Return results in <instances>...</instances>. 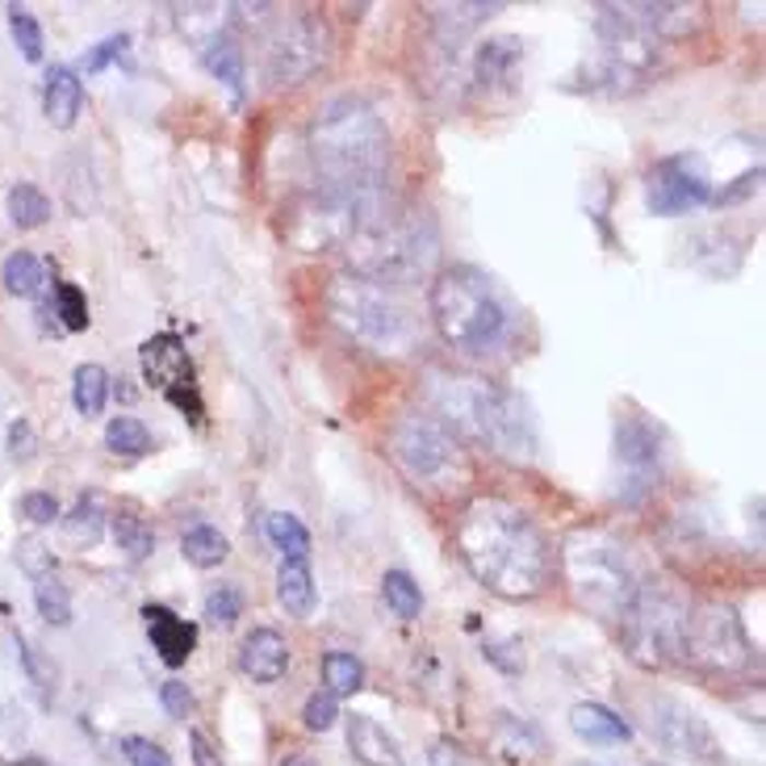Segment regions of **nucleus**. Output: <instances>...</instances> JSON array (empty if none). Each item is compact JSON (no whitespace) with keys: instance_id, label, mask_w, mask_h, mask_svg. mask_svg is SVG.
Wrapping results in <instances>:
<instances>
[{"instance_id":"0eeeda50","label":"nucleus","mask_w":766,"mask_h":766,"mask_svg":"<svg viewBox=\"0 0 766 766\" xmlns=\"http://www.w3.org/2000/svg\"><path fill=\"white\" fill-rule=\"evenodd\" d=\"M561 566L574 587V595L595 612V616H612L620 620L624 607L632 603L641 578L632 570L628 553L616 536L607 532H578L561 549Z\"/></svg>"},{"instance_id":"412c9836","label":"nucleus","mask_w":766,"mask_h":766,"mask_svg":"<svg viewBox=\"0 0 766 766\" xmlns=\"http://www.w3.org/2000/svg\"><path fill=\"white\" fill-rule=\"evenodd\" d=\"M277 599H281V607H286L289 616H298V620L311 616L314 603H318V591H314V574L306 561H281V570H277Z\"/></svg>"},{"instance_id":"f257e3e1","label":"nucleus","mask_w":766,"mask_h":766,"mask_svg":"<svg viewBox=\"0 0 766 766\" xmlns=\"http://www.w3.org/2000/svg\"><path fill=\"white\" fill-rule=\"evenodd\" d=\"M311 155L318 169V189L339 193L360 206L357 231L390 206L385 197L390 135L369 101L352 93L332 96L311 126Z\"/></svg>"},{"instance_id":"37998d69","label":"nucleus","mask_w":766,"mask_h":766,"mask_svg":"<svg viewBox=\"0 0 766 766\" xmlns=\"http://www.w3.org/2000/svg\"><path fill=\"white\" fill-rule=\"evenodd\" d=\"M22 515L30 524H50V520H59V503L50 495H43V490H30L22 499Z\"/></svg>"},{"instance_id":"cd10ccee","label":"nucleus","mask_w":766,"mask_h":766,"mask_svg":"<svg viewBox=\"0 0 766 766\" xmlns=\"http://www.w3.org/2000/svg\"><path fill=\"white\" fill-rule=\"evenodd\" d=\"M382 595L398 620H419V612H423V591H419V582H415L407 570H390V574L382 578Z\"/></svg>"},{"instance_id":"39448f33","label":"nucleus","mask_w":766,"mask_h":766,"mask_svg":"<svg viewBox=\"0 0 766 766\" xmlns=\"http://www.w3.org/2000/svg\"><path fill=\"white\" fill-rule=\"evenodd\" d=\"M348 260L352 272L378 286L403 289L410 281H423L440 256V231L423 210H394L385 206L378 218H369L360 231H352Z\"/></svg>"},{"instance_id":"dca6fc26","label":"nucleus","mask_w":766,"mask_h":766,"mask_svg":"<svg viewBox=\"0 0 766 766\" xmlns=\"http://www.w3.org/2000/svg\"><path fill=\"white\" fill-rule=\"evenodd\" d=\"M240 671L252 678V683H277L281 674L289 671V646L281 632L272 628H256L247 632L240 646Z\"/></svg>"},{"instance_id":"c03bdc74","label":"nucleus","mask_w":766,"mask_h":766,"mask_svg":"<svg viewBox=\"0 0 766 766\" xmlns=\"http://www.w3.org/2000/svg\"><path fill=\"white\" fill-rule=\"evenodd\" d=\"M18 649H22V662H25V671H30V678H34L38 687H50V666L38 658V649L30 646L25 637H18Z\"/></svg>"},{"instance_id":"2f4dec72","label":"nucleus","mask_w":766,"mask_h":766,"mask_svg":"<svg viewBox=\"0 0 766 766\" xmlns=\"http://www.w3.org/2000/svg\"><path fill=\"white\" fill-rule=\"evenodd\" d=\"M34 603H38V612H43L47 624H59V628L72 624V595L55 574H43L34 582Z\"/></svg>"},{"instance_id":"f03ea898","label":"nucleus","mask_w":766,"mask_h":766,"mask_svg":"<svg viewBox=\"0 0 766 766\" xmlns=\"http://www.w3.org/2000/svg\"><path fill=\"white\" fill-rule=\"evenodd\" d=\"M456 549L469 574L499 599H532L549 582L553 553L524 507L507 499H474L461 511Z\"/></svg>"},{"instance_id":"4be33fe9","label":"nucleus","mask_w":766,"mask_h":766,"mask_svg":"<svg viewBox=\"0 0 766 766\" xmlns=\"http://www.w3.org/2000/svg\"><path fill=\"white\" fill-rule=\"evenodd\" d=\"M0 281L13 298H38L50 281V268L34 252H13L9 260L0 264Z\"/></svg>"},{"instance_id":"79ce46f5","label":"nucleus","mask_w":766,"mask_h":766,"mask_svg":"<svg viewBox=\"0 0 766 766\" xmlns=\"http://www.w3.org/2000/svg\"><path fill=\"white\" fill-rule=\"evenodd\" d=\"M126 47H130V38L118 34V38H105L101 47H93L84 55V72H101L105 63H114V59H126Z\"/></svg>"},{"instance_id":"f8f14e48","label":"nucleus","mask_w":766,"mask_h":766,"mask_svg":"<svg viewBox=\"0 0 766 766\" xmlns=\"http://www.w3.org/2000/svg\"><path fill=\"white\" fill-rule=\"evenodd\" d=\"M646 201L653 214L678 218L692 214L699 206L712 201V176L704 155L683 151V155H666L646 172Z\"/></svg>"},{"instance_id":"6ab92c4d","label":"nucleus","mask_w":766,"mask_h":766,"mask_svg":"<svg viewBox=\"0 0 766 766\" xmlns=\"http://www.w3.org/2000/svg\"><path fill=\"white\" fill-rule=\"evenodd\" d=\"M570 729L587 745H620L632 738L628 720L620 712H612V708H603V704H578L570 712Z\"/></svg>"},{"instance_id":"473e14b6","label":"nucleus","mask_w":766,"mask_h":766,"mask_svg":"<svg viewBox=\"0 0 766 766\" xmlns=\"http://www.w3.org/2000/svg\"><path fill=\"white\" fill-rule=\"evenodd\" d=\"M323 683H327V692L332 695H352L360 692V683H364V666H360V658L352 653H327L323 658Z\"/></svg>"},{"instance_id":"c756f323","label":"nucleus","mask_w":766,"mask_h":766,"mask_svg":"<svg viewBox=\"0 0 766 766\" xmlns=\"http://www.w3.org/2000/svg\"><path fill=\"white\" fill-rule=\"evenodd\" d=\"M206 68H210V76H218L231 93L243 89V47L235 38H214V43L206 47Z\"/></svg>"},{"instance_id":"9d476101","label":"nucleus","mask_w":766,"mask_h":766,"mask_svg":"<svg viewBox=\"0 0 766 766\" xmlns=\"http://www.w3.org/2000/svg\"><path fill=\"white\" fill-rule=\"evenodd\" d=\"M683 658H692L704 671H745L754 649L745 641V628L733 607L724 603H704L687 612L683 624Z\"/></svg>"},{"instance_id":"423d86ee","label":"nucleus","mask_w":766,"mask_h":766,"mask_svg":"<svg viewBox=\"0 0 766 766\" xmlns=\"http://www.w3.org/2000/svg\"><path fill=\"white\" fill-rule=\"evenodd\" d=\"M327 314L348 339L378 357H410L419 348V314L398 289L339 272L327 286Z\"/></svg>"},{"instance_id":"1a4fd4ad","label":"nucleus","mask_w":766,"mask_h":766,"mask_svg":"<svg viewBox=\"0 0 766 766\" xmlns=\"http://www.w3.org/2000/svg\"><path fill=\"white\" fill-rule=\"evenodd\" d=\"M385 453L415 481H444L461 465V440L431 415H403L385 431Z\"/></svg>"},{"instance_id":"6e6552de","label":"nucleus","mask_w":766,"mask_h":766,"mask_svg":"<svg viewBox=\"0 0 766 766\" xmlns=\"http://www.w3.org/2000/svg\"><path fill=\"white\" fill-rule=\"evenodd\" d=\"M687 603L666 582H641L620 616L624 649L637 666H666L683 653Z\"/></svg>"},{"instance_id":"09e8293b","label":"nucleus","mask_w":766,"mask_h":766,"mask_svg":"<svg viewBox=\"0 0 766 766\" xmlns=\"http://www.w3.org/2000/svg\"><path fill=\"white\" fill-rule=\"evenodd\" d=\"M281 766H318V758H311V754H289Z\"/></svg>"},{"instance_id":"f704fd0d","label":"nucleus","mask_w":766,"mask_h":766,"mask_svg":"<svg viewBox=\"0 0 766 766\" xmlns=\"http://www.w3.org/2000/svg\"><path fill=\"white\" fill-rule=\"evenodd\" d=\"M9 30H13V43L22 47V55L30 63H38L43 59V25L34 22V13L30 9H9Z\"/></svg>"},{"instance_id":"ea45409f","label":"nucleus","mask_w":766,"mask_h":766,"mask_svg":"<svg viewBox=\"0 0 766 766\" xmlns=\"http://www.w3.org/2000/svg\"><path fill=\"white\" fill-rule=\"evenodd\" d=\"M121 754H126L130 766H172L169 750L147 742V738H121Z\"/></svg>"},{"instance_id":"aec40b11","label":"nucleus","mask_w":766,"mask_h":766,"mask_svg":"<svg viewBox=\"0 0 766 766\" xmlns=\"http://www.w3.org/2000/svg\"><path fill=\"white\" fill-rule=\"evenodd\" d=\"M43 105H47V118L50 126L68 130L84 105V84L76 80L72 68H50L47 76V93H43Z\"/></svg>"},{"instance_id":"4c0bfd02","label":"nucleus","mask_w":766,"mask_h":766,"mask_svg":"<svg viewBox=\"0 0 766 766\" xmlns=\"http://www.w3.org/2000/svg\"><path fill=\"white\" fill-rule=\"evenodd\" d=\"M490 13H499V4H449V9H436V22L449 25L453 34H465L486 22Z\"/></svg>"},{"instance_id":"7c9ffc66","label":"nucleus","mask_w":766,"mask_h":766,"mask_svg":"<svg viewBox=\"0 0 766 766\" xmlns=\"http://www.w3.org/2000/svg\"><path fill=\"white\" fill-rule=\"evenodd\" d=\"M114 545L126 561H147L155 553V532L139 515H114Z\"/></svg>"},{"instance_id":"a19ab883","label":"nucleus","mask_w":766,"mask_h":766,"mask_svg":"<svg viewBox=\"0 0 766 766\" xmlns=\"http://www.w3.org/2000/svg\"><path fill=\"white\" fill-rule=\"evenodd\" d=\"M160 704H164V712L176 720H185L193 712V692L181 683V678H169L164 687H160Z\"/></svg>"},{"instance_id":"de8ad7c7","label":"nucleus","mask_w":766,"mask_h":766,"mask_svg":"<svg viewBox=\"0 0 766 766\" xmlns=\"http://www.w3.org/2000/svg\"><path fill=\"white\" fill-rule=\"evenodd\" d=\"M431 766H474V763L461 754V745L436 742V745H431Z\"/></svg>"},{"instance_id":"ddd939ff","label":"nucleus","mask_w":766,"mask_h":766,"mask_svg":"<svg viewBox=\"0 0 766 766\" xmlns=\"http://www.w3.org/2000/svg\"><path fill=\"white\" fill-rule=\"evenodd\" d=\"M143 378L155 385L172 407L189 410L193 419H201V398H197V382H193V360L185 344L176 336H155L143 344Z\"/></svg>"},{"instance_id":"393cba45","label":"nucleus","mask_w":766,"mask_h":766,"mask_svg":"<svg viewBox=\"0 0 766 766\" xmlns=\"http://www.w3.org/2000/svg\"><path fill=\"white\" fill-rule=\"evenodd\" d=\"M181 553H185V561L197 566V570H214V566L227 561L231 545H227V536H222L218 527L197 524V527H189V532L181 536Z\"/></svg>"},{"instance_id":"58836bf2","label":"nucleus","mask_w":766,"mask_h":766,"mask_svg":"<svg viewBox=\"0 0 766 766\" xmlns=\"http://www.w3.org/2000/svg\"><path fill=\"white\" fill-rule=\"evenodd\" d=\"M302 720H306V729H314V733H327L339 720V695L314 692L311 699H306V708H302Z\"/></svg>"},{"instance_id":"a878e982","label":"nucleus","mask_w":766,"mask_h":766,"mask_svg":"<svg viewBox=\"0 0 766 766\" xmlns=\"http://www.w3.org/2000/svg\"><path fill=\"white\" fill-rule=\"evenodd\" d=\"M72 403L84 419H96L109 403V373L101 364H80L72 378Z\"/></svg>"},{"instance_id":"a211bd4d","label":"nucleus","mask_w":766,"mask_h":766,"mask_svg":"<svg viewBox=\"0 0 766 766\" xmlns=\"http://www.w3.org/2000/svg\"><path fill=\"white\" fill-rule=\"evenodd\" d=\"M348 750H352V758L364 766H398L403 763V750L398 742L385 733L382 724L373 717H348Z\"/></svg>"},{"instance_id":"49530a36","label":"nucleus","mask_w":766,"mask_h":766,"mask_svg":"<svg viewBox=\"0 0 766 766\" xmlns=\"http://www.w3.org/2000/svg\"><path fill=\"white\" fill-rule=\"evenodd\" d=\"M758 176H763V169L738 176V185H733V189L717 193V206H729V201H738V197H745V193H754V189H758Z\"/></svg>"},{"instance_id":"b1692460","label":"nucleus","mask_w":766,"mask_h":766,"mask_svg":"<svg viewBox=\"0 0 766 766\" xmlns=\"http://www.w3.org/2000/svg\"><path fill=\"white\" fill-rule=\"evenodd\" d=\"M264 532H268L272 549H281V561H306V553H311V532H306V524H302L298 515L272 511Z\"/></svg>"},{"instance_id":"f3484780","label":"nucleus","mask_w":766,"mask_h":766,"mask_svg":"<svg viewBox=\"0 0 766 766\" xmlns=\"http://www.w3.org/2000/svg\"><path fill=\"white\" fill-rule=\"evenodd\" d=\"M143 616H147V632H151V646L160 649V658L169 666H185L189 653L197 649V628L189 620H181L176 612H169V607H160V603L143 607Z\"/></svg>"},{"instance_id":"c9c22d12","label":"nucleus","mask_w":766,"mask_h":766,"mask_svg":"<svg viewBox=\"0 0 766 766\" xmlns=\"http://www.w3.org/2000/svg\"><path fill=\"white\" fill-rule=\"evenodd\" d=\"M55 311H59V318H63L68 332H84V327H89V302H84V289L72 286V281L55 286Z\"/></svg>"},{"instance_id":"2eb2a0df","label":"nucleus","mask_w":766,"mask_h":766,"mask_svg":"<svg viewBox=\"0 0 766 766\" xmlns=\"http://www.w3.org/2000/svg\"><path fill=\"white\" fill-rule=\"evenodd\" d=\"M662 453H666V440H662V428H658V423L632 415V419H624L620 428H616V461H620L628 474H637V478L658 474Z\"/></svg>"},{"instance_id":"72a5a7b5","label":"nucleus","mask_w":766,"mask_h":766,"mask_svg":"<svg viewBox=\"0 0 766 766\" xmlns=\"http://www.w3.org/2000/svg\"><path fill=\"white\" fill-rule=\"evenodd\" d=\"M63 532L72 536V541H84V545H96L101 541V532H105V511L96 499H80V503L63 515Z\"/></svg>"},{"instance_id":"7ed1b4c3","label":"nucleus","mask_w":766,"mask_h":766,"mask_svg":"<svg viewBox=\"0 0 766 766\" xmlns=\"http://www.w3.org/2000/svg\"><path fill=\"white\" fill-rule=\"evenodd\" d=\"M428 311L440 339L465 357L499 352L507 339L515 336V318H520L503 289L469 264L444 268L431 281Z\"/></svg>"},{"instance_id":"c85d7f7f","label":"nucleus","mask_w":766,"mask_h":766,"mask_svg":"<svg viewBox=\"0 0 766 766\" xmlns=\"http://www.w3.org/2000/svg\"><path fill=\"white\" fill-rule=\"evenodd\" d=\"M105 444H109V453H118V456H143V453H151L155 440H151L147 423L130 419V415H118V419L105 423Z\"/></svg>"},{"instance_id":"4468645a","label":"nucleus","mask_w":766,"mask_h":766,"mask_svg":"<svg viewBox=\"0 0 766 766\" xmlns=\"http://www.w3.org/2000/svg\"><path fill=\"white\" fill-rule=\"evenodd\" d=\"M649 729L653 738L683 754V758H695V763H717L720 758V745L712 738V729L704 724V717H695L687 704L678 699H653L649 704Z\"/></svg>"},{"instance_id":"e433bc0d","label":"nucleus","mask_w":766,"mask_h":766,"mask_svg":"<svg viewBox=\"0 0 766 766\" xmlns=\"http://www.w3.org/2000/svg\"><path fill=\"white\" fill-rule=\"evenodd\" d=\"M206 616L210 624H235L243 616V591L235 582H218L214 591L206 595Z\"/></svg>"},{"instance_id":"9b49d317","label":"nucleus","mask_w":766,"mask_h":766,"mask_svg":"<svg viewBox=\"0 0 766 766\" xmlns=\"http://www.w3.org/2000/svg\"><path fill=\"white\" fill-rule=\"evenodd\" d=\"M332 55V34L318 18H293L264 47V76L268 84H298L314 76Z\"/></svg>"},{"instance_id":"bb28decb","label":"nucleus","mask_w":766,"mask_h":766,"mask_svg":"<svg viewBox=\"0 0 766 766\" xmlns=\"http://www.w3.org/2000/svg\"><path fill=\"white\" fill-rule=\"evenodd\" d=\"M9 218L22 231H38L43 222H50V197L38 185H13L9 189Z\"/></svg>"},{"instance_id":"a18cd8bd","label":"nucleus","mask_w":766,"mask_h":766,"mask_svg":"<svg viewBox=\"0 0 766 766\" xmlns=\"http://www.w3.org/2000/svg\"><path fill=\"white\" fill-rule=\"evenodd\" d=\"M189 750H193V766H222L214 742H210L201 729H189Z\"/></svg>"},{"instance_id":"20e7f679","label":"nucleus","mask_w":766,"mask_h":766,"mask_svg":"<svg viewBox=\"0 0 766 766\" xmlns=\"http://www.w3.org/2000/svg\"><path fill=\"white\" fill-rule=\"evenodd\" d=\"M428 407L431 419H440L453 436L486 444L495 453L527 456L536 444V428L524 403L478 378H431Z\"/></svg>"},{"instance_id":"5701e85b","label":"nucleus","mask_w":766,"mask_h":766,"mask_svg":"<svg viewBox=\"0 0 766 766\" xmlns=\"http://www.w3.org/2000/svg\"><path fill=\"white\" fill-rule=\"evenodd\" d=\"M520 59H524V43L520 38H490V43H481L474 68H478L481 84H503V80H511Z\"/></svg>"}]
</instances>
